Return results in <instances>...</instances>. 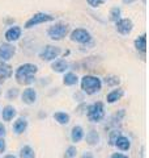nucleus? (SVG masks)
I'll list each match as a JSON object with an SVG mask.
<instances>
[{
  "label": "nucleus",
  "mask_w": 149,
  "mask_h": 158,
  "mask_svg": "<svg viewBox=\"0 0 149 158\" xmlns=\"http://www.w3.org/2000/svg\"><path fill=\"white\" fill-rule=\"evenodd\" d=\"M38 71V67L33 63H24V65L18 66V69L16 70L14 74V78H16L17 83L20 85H30L34 82V75Z\"/></svg>",
  "instance_id": "f257e3e1"
},
{
  "label": "nucleus",
  "mask_w": 149,
  "mask_h": 158,
  "mask_svg": "<svg viewBox=\"0 0 149 158\" xmlns=\"http://www.w3.org/2000/svg\"><path fill=\"white\" fill-rule=\"evenodd\" d=\"M102 88L101 79L93 75H85L81 79V90L86 92L88 95H93V94L98 92Z\"/></svg>",
  "instance_id": "f03ea898"
},
{
  "label": "nucleus",
  "mask_w": 149,
  "mask_h": 158,
  "mask_svg": "<svg viewBox=\"0 0 149 158\" xmlns=\"http://www.w3.org/2000/svg\"><path fill=\"white\" fill-rule=\"evenodd\" d=\"M68 32H69V27H68V24H64V23H56L47 29L48 37L54 40V41L63 40L68 34Z\"/></svg>",
  "instance_id": "7ed1b4c3"
},
{
  "label": "nucleus",
  "mask_w": 149,
  "mask_h": 158,
  "mask_svg": "<svg viewBox=\"0 0 149 158\" xmlns=\"http://www.w3.org/2000/svg\"><path fill=\"white\" fill-rule=\"evenodd\" d=\"M55 19L52 15L50 13H44V12H38V13H34L33 16L25 23V28L26 29H32L37 25H41V24H44V23H50Z\"/></svg>",
  "instance_id": "20e7f679"
},
{
  "label": "nucleus",
  "mask_w": 149,
  "mask_h": 158,
  "mask_svg": "<svg viewBox=\"0 0 149 158\" xmlns=\"http://www.w3.org/2000/svg\"><path fill=\"white\" fill-rule=\"evenodd\" d=\"M105 116V108L101 102L93 103L88 110V118L93 123H99Z\"/></svg>",
  "instance_id": "39448f33"
},
{
  "label": "nucleus",
  "mask_w": 149,
  "mask_h": 158,
  "mask_svg": "<svg viewBox=\"0 0 149 158\" xmlns=\"http://www.w3.org/2000/svg\"><path fill=\"white\" fill-rule=\"evenodd\" d=\"M60 48L59 46H54V45H47L44 46L41 53H39V58L43 59V61H54L60 56Z\"/></svg>",
  "instance_id": "423d86ee"
},
{
  "label": "nucleus",
  "mask_w": 149,
  "mask_h": 158,
  "mask_svg": "<svg viewBox=\"0 0 149 158\" xmlns=\"http://www.w3.org/2000/svg\"><path fill=\"white\" fill-rule=\"evenodd\" d=\"M71 40L77 44H88L92 41V36L86 29L84 28H76L71 32Z\"/></svg>",
  "instance_id": "0eeeda50"
},
{
  "label": "nucleus",
  "mask_w": 149,
  "mask_h": 158,
  "mask_svg": "<svg viewBox=\"0 0 149 158\" xmlns=\"http://www.w3.org/2000/svg\"><path fill=\"white\" fill-rule=\"evenodd\" d=\"M115 29L118 33H120L122 36H127V34H130L133 29V23L132 20L130 19H119L118 21L115 23Z\"/></svg>",
  "instance_id": "6e6552de"
},
{
  "label": "nucleus",
  "mask_w": 149,
  "mask_h": 158,
  "mask_svg": "<svg viewBox=\"0 0 149 158\" xmlns=\"http://www.w3.org/2000/svg\"><path fill=\"white\" fill-rule=\"evenodd\" d=\"M14 54H16V48L11 42H6L0 45V62L9 61Z\"/></svg>",
  "instance_id": "1a4fd4ad"
},
{
  "label": "nucleus",
  "mask_w": 149,
  "mask_h": 158,
  "mask_svg": "<svg viewBox=\"0 0 149 158\" xmlns=\"http://www.w3.org/2000/svg\"><path fill=\"white\" fill-rule=\"evenodd\" d=\"M21 33H22V29L17 25H14V27H11L9 29H7L4 37H6L7 42H14V41H17V40H20Z\"/></svg>",
  "instance_id": "9d476101"
},
{
  "label": "nucleus",
  "mask_w": 149,
  "mask_h": 158,
  "mask_svg": "<svg viewBox=\"0 0 149 158\" xmlns=\"http://www.w3.org/2000/svg\"><path fill=\"white\" fill-rule=\"evenodd\" d=\"M12 67L6 62H0V83H4L12 77Z\"/></svg>",
  "instance_id": "9b49d317"
},
{
  "label": "nucleus",
  "mask_w": 149,
  "mask_h": 158,
  "mask_svg": "<svg viewBox=\"0 0 149 158\" xmlns=\"http://www.w3.org/2000/svg\"><path fill=\"white\" fill-rule=\"evenodd\" d=\"M22 100L24 103H26V104H34L37 100V92L33 90V88H26L24 92H22Z\"/></svg>",
  "instance_id": "f8f14e48"
},
{
  "label": "nucleus",
  "mask_w": 149,
  "mask_h": 158,
  "mask_svg": "<svg viewBox=\"0 0 149 158\" xmlns=\"http://www.w3.org/2000/svg\"><path fill=\"white\" fill-rule=\"evenodd\" d=\"M51 69L55 73H66L68 70V62L66 59H54Z\"/></svg>",
  "instance_id": "ddd939ff"
},
{
  "label": "nucleus",
  "mask_w": 149,
  "mask_h": 158,
  "mask_svg": "<svg viewBox=\"0 0 149 158\" xmlns=\"http://www.w3.org/2000/svg\"><path fill=\"white\" fill-rule=\"evenodd\" d=\"M114 145H115L118 149H120V150H123V152H126V150H128V149L131 148V142H130V140H128L127 137H124V136H120V135H119L118 138L115 140V142H114Z\"/></svg>",
  "instance_id": "4468645a"
},
{
  "label": "nucleus",
  "mask_w": 149,
  "mask_h": 158,
  "mask_svg": "<svg viewBox=\"0 0 149 158\" xmlns=\"http://www.w3.org/2000/svg\"><path fill=\"white\" fill-rule=\"evenodd\" d=\"M26 128H28V121L25 120V118H22V117L17 118V120L14 121V124H13V131H14V133H17V135L24 133Z\"/></svg>",
  "instance_id": "2eb2a0df"
},
{
  "label": "nucleus",
  "mask_w": 149,
  "mask_h": 158,
  "mask_svg": "<svg viewBox=\"0 0 149 158\" xmlns=\"http://www.w3.org/2000/svg\"><path fill=\"white\" fill-rule=\"evenodd\" d=\"M2 116H3V120L4 121H11L12 118L16 116V110L12 107V106H7L3 108V112H2Z\"/></svg>",
  "instance_id": "dca6fc26"
},
{
  "label": "nucleus",
  "mask_w": 149,
  "mask_h": 158,
  "mask_svg": "<svg viewBox=\"0 0 149 158\" xmlns=\"http://www.w3.org/2000/svg\"><path fill=\"white\" fill-rule=\"evenodd\" d=\"M71 138H72L73 142H78V141H81L84 138V131H82V128L80 125H76V127L72 128Z\"/></svg>",
  "instance_id": "f3484780"
},
{
  "label": "nucleus",
  "mask_w": 149,
  "mask_h": 158,
  "mask_svg": "<svg viewBox=\"0 0 149 158\" xmlns=\"http://www.w3.org/2000/svg\"><path fill=\"white\" fill-rule=\"evenodd\" d=\"M135 48L139 52L145 53V50H147V34L145 33L141 34L140 37L135 40Z\"/></svg>",
  "instance_id": "a211bd4d"
},
{
  "label": "nucleus",
  "mask_w": 149,
  "mask_h": 158,
  "mask_svg": "<svg viewBox=\"0 0 149 158\" xmlns=\"http://www.w3.org/2000/svg\"><path fill=\"white\" fill-rule=\"evenodd\" d=\"M122 96H123V90L118 88V90H113L110 94H109V95L106 96V100H107V103H115Z\"/></svg>",
  "instance_id": "6ab92c4d"
},
{
  "label": "nucleus",
  "mask_w": 149,
  "mask_h": 158,
  "mask_svg": "<svg viewBox=\"0 0 149 158\" xmlns=\"http://www.w3.org/2000/svg\"><path fill=\"white\" fill-rule=\"evenodd\" d=\"M77 82H78V78L74 73H66V75L63 78V83L66 86H73V85H76Z\"/></svg>",
  "instance_id": "aec40b11"
},
{
  "label": "nucleus",
  "mask_w": 149,
  "mask_h": 158,
  "mask_svg": "<svg viewBox=\"0 0 149 158\" xmlns=\"http://www.w3.org/2000/svg\"><path fill=\"white\" fill-rule=\"evenodd\" d=\"M54 118L59 123V124H62V125H66L69 123V115L66 112H56V113H54Z\"/></svg>",
  "instance_id": "412c9836"
},
{
  "label": "nucleus",
  "mask_w": 149,
  "mask_h": 158,
  "mask_svg": "<svg viewBox=\"0 0 149 158\" xmlns=\"http://www.w3.org/2000/svg\"><path fill=\"white\" fill-rule=\"evenodd\" d=\"M120 15H122V9L119 7H113L110 9V13H109V19H110V21L113 23H117L119 19H120Z\"/></svg>",
  "instance_id": "4be33fe9"
},
{
  "label": "nucleus",
  "mask_w": 149,
  "mask_h": 158,
  "mask_svg": "<svg viewBox=\"0 0 149 158\" xmlns=\"http://www.w3.org/2000/svg\"><path fill=\"white\" fill-rule=\"evenodd\" d=\"M20 157L21 158H36V153H34V150L30 146L26 145L20 150Z\"/></svg>",
  "instance_id": "5701e85b"
},
{
  "label": "nucleus",
  "mask_w": 149,
  "mask_h": 158,
  "mask_svg": "<svg viewBox=\"0 0 149 158\" xmlns=\"http://www.w3.org/2000/svg\"><path fill=\"white\" fill-rule=\"evenodd\" d=\"M98 141H99V136L96 131H90L86 135V142L89 145H96L98 144Z\"/></svg>",
  "instance_id": "b1692460"
},
{
  "label": "nucleus",
  "mask_w": 149,
  "mask_h": 158,
  "mask_svg": "<svg viewBox=\"0 0 149 158\" xmlns=\"http://www.w3.org/2000/svg\"><path fill=\"white\" fill-rule=\"evenodd\" d=\"M107 0H86V3L90 6L92 8H97V7H101L102 4H105Z\"/></svg>",
  "instance_id": "393cba45"
},
{
  "label": "nucleus",
  "mask_w": 149,
  "mask_h": 158,
  "mask_svg": "<svg viewBox=\"0 0 149 158\" xmlns=\"http://www.w3.org/2000/svg\"><path fill=\"white\" fill-rule=\"evenodd\" d=\"M76 154H77V150H76V148L74 146H69L67 149V152H66V157H68V158L76 157Z\"/></svg>",
  "instance_id": "a878e982"
},
{
  "label": "nucleus",
  "mask_w": 149,
  "mask_h": 158,
  "mask_svg": "<svg viewBox=\"0 0 149 158\" xmlns=\"http://www.w3.org/2000/svg\"><path fill=\"white\" fill-rule=\"evenodd\" d=\"M119 135H120L119 132H113V135H111V137H110V144H111V145H114V142H115V140L118 138Z\"/></svg>",
  "instance_id": "bb28decb"
},
{
  "label": "nucleus",
  "mask_w": 149,
  "mask_h": 158,
  "mask_svg": "<svg viewBox=\"0 0 149 158\" xmlns=\"http://www.w3.org/2000/svg\"><path fill=\"white\" fill-rule=\"evenodd\" d=\"M17 94H18V91L16 90V88H12V90H9L8 91V98H16L17 96Z\"/></svg>",
  "instance_id": "cd10ccee"
},
{
  "label": "nucleus",
  "mask_w": 149,
  "mask_h": 158,
  "mask_svg": "<svg viewBox=\"0 0 149 158\" xmlns=\"http://www.w3.org/2000/svg\"><path fill=\"white\" fill-rule=\"evenodd\" d=\"M4 150H6V141L0 138V153H4Z\"/></svg>",
  "instance_id": "c85d7f7f"
},
{
  "label": "nucleus",
  "mask_w": 149,
  "mask_h": 158,
  "mask_svg": "<svg viewBox=\"0 0 149 158\" xmlns=\"http://www.w3.org/2000/svg\"><path fill=\"white\" fill-rule=\"evenodd\" d=\"M4 136H6V127L0 123V138H3Z\"/></svg>",
  "instance_id": "c756f323"
},
{
  "label": "nucleus",
  "mask_w": 149,
  "mask_h": 158,
  "mask_svg": "<svg viewBox=\"0 0 149 158\" xmlns=\"http://www.w3.org/2000/svg\"><path fill=\"white\" fill-rule=\"evenodd\" d=\"M110 158H128V157L124 154H120V153H115V154H113Z\"/></svg>",
  "instance_id": "7c9ffc66"
},
{
  "label": "nucleus",
  "mask_w": 149,
  "mask_h": 158,
  "mask_svg": "<svg viewBox=\"0 0 149 158\" xmlns=\"http://www.w3.org/2000/svg\"><path fill=\"white\" fill-rule=\"evenodd\" d=\"M81 158H94V157H93V154H92L90 152H85V153H84V154L81 156Z\"/></svg>",
  "instance_id": "2f4dec72"
},
{
  "label": "nucleus",
  "mask_w": 149,
  "mask_h": 158,
  "mask_svg": "<svg viewBox=\"0 0 149 158\" xmlns=\"http://www.w3.org/2000/svg\"><path fill=\"white\" fill-rule=\"evenodd\" d=\"M122 2L124 3V4H127V6H130V4H133L136 2V0H122Z\"/></svg>",
  "instance_id": "473e14b6"
},
{
  "label": "nucleus",
  "mask_w": 149,
  "mask_h": 158,
  "mask_svg": "<svg viewBox=\"0 0 149 158\" xmlns=\"http://www.w3.org/2000/svg\"><path fill=\"white\" fill-rule=\"evenodd\" d=\"M4 158H16V157H14V156H12V154H8V156H6Z\"/></svg>",
  "instance_id": "72a5a7b5"
},
{
  "label": "nucleus",
  "mask_w": 149,
  "mask_h": 158,
  "mask_svg": "<svg viewBox=\"0 0 149 158\" xmlns=\"http://www.w3.org/2000/svg\"><path fill=\"white\" fill-rule=\"evenodd\" d=\"M0 94H2V90H0Z\"/></svg>",
  "instance_id": "f704fd0d"
}]
</instances>
